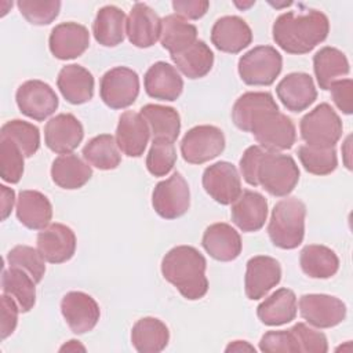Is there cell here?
I'll return each mask as SVG.
<instances>
[{
    "mask_svg": "<svg viewBox=\"0 0 353 353\" xmlns=\"http://www.w3.org/2000/svg\"><path fill=\"white\" fill-rule=\"evenodd\" d=\"M330 32L327 15L319 10H307L302 14L294 11L279 15L273 23L274 43L288 54H306L323 43Z\"/></svg>",
    "mask_w": 353,
    "mask_h": 353,
    "instance_id": "1",
    "label": "cell"
},
{
    "mask_svg": "<svg viewBox=\"0 0 353 353\" xmlns=\"http://www.w3.org/2000/svg\"><path fill=\"white\" fill-rule=\"evenodd\" d=\"M205 269V258L192 245H176L161 259L163 277L189 301H197L207 294Z\"/></svg>",
    "mask_w": 353,
    "mask_h": 353,
    "instance_id": "2",
    "label": "cell"
},
{
    "mask_svg": "<svg viewBox=\"0 0 353 353\" xmlns=\"http://www.w3.org/2000/svg\"><path fill=\"white\" fill-rule=\"evenodd\" d=\"M306 205L298 197H287L276 203L268 225L273 245L281 250L296 248L305 237Z\"/></svg>",
    "mask_w": 353,
    "mask_h": 353,
    "instance_id": "3",
    "label": "cell"
},
{
    "mask_svg": "<svg viewBox=\"0 0 353 353\" xmlns=\"http://www.w3.org/2000/svg\"><path fill=\"white\" fill-rule=\"evenodd\" d=\"M258 186L276 197L288 196L299 181V168L295 160L279 152L265 150L256 171Z\"/></svg>",
    "mask_w": 353,
    "mask_h": 353,
    "instance_id": "4",
    "label": "cell"
},
{
    "mask_svg": "<svg viewBox=\"0 0 353 353\" xmlns=\"http://www.w3.org/2000/svg\"><path fill=\"white\" fill-rule=\"evenodd\" d=\"M342 120L328 103H320L306 113L299 123L301 138L309 146L335 148L342 137Z\"/></svg>",
    "mask_w": 353,
    "mask_h": 353,
    "instance_id": "5",
    "label": "cell"
},
{
    "mask_svg": "<svg viewBox=\"0 0 353 353\" xmlns=\"http://www.w3.org/2000/svg\"><path fill=\"white\" fill-rule=\"evenodd\" d=\"M283 68L280 52L272 46H256L239 59L240 79L248 85H270Z\"/></svg>",
    "mask_w": 353,
    "mask_h": 353,
    "instance_id": "6",
    "label": "cell"
},
{
    "mask_svg": "<svg viewBox=\"0 0 353 353\" xmlns=\"http://www.w3.org/2000/svg\"><path fill=\"white\" fill-rule=\"evenodd\" d=\"M259 146L269 152H281L291 149L296 139L294 121L284 113L269 110L259 116L250 131Z\"/></svg>",
    "mask_w": 353,
    "mask_h": 353,
    "instance_id": "7",
    "label": "cell"
},
{
    "mask_svg": "<svg viewBox=\"0 0 353 353\" xmlns=\"http://www.w3.org/2000/svg\"><path fill=\"white\" fill-rule=\"evenodd\" d=\"M139 94V77L135 70L125 66L109 69L99 83V95L103 103L112 109L131 106Z\"/></svg>",
    "mask_w": 353,
    "mask_h": 353,
    "instance_id": "8",
    "label": "cell"
},
{
    "mask_svg": "<svg viewBox=\"0 0 353 353\" xmlns=\"http://www.w3.org/2000/svg\"><path fill=\"white\" fill-rule=\"evenodd\" d=\"M225 149V135L215 125H196L181 141V153L190 164H203L218 157Z\"/></svg>",
    "mask_w": 353,
    "mask_h": 353,
    "instance_id": "9",
    "label": "cell"
},
{
    "mask_svg": "<svg viewBox=\"0 0 353 353\" xmlns=\"http://www.w3.org/2000/svg\"><path fill=\"white\" fill-rule=\"evenodd\" d=\"M152 205L164 219H176L185 215L190 207V190L181 172L159 182L152 192Z\"/></svg>",
    "mask_w": 353,
    "mask_h": 353,
    "instance_id": "10",
    "label": "cell"
},
{
    "mask_svg": "<svg viewBox=\"0 0 353 353\" xmlns=\"http://www.w3.org/2000/svg\"><path fill=\"white\" fill-rule=\"evenodd\" d=\"M18 109L29 119L43 121L58 108V97L52 87L41 80L22 83L15 94Z\"/></svg>",
    "mask_w": 353,
    "mask_h": 353,
    "instance_id": "11",
    "label": "cell"
},
{
    "mask_svg": "<svg viewBox=\"0 0 353 353\" xmlns=\"http://www.w3.org/2000/svg\"><path fill=\"white\" fill-rule=\"evenodd\" d=\"M299 313L316 328H331L346 317V305L336 296L327 294H305L299 298Z\"/></svg>",
    "mask_w": 353,
    "mask_h": 353,
    "instance_id": "12",
    "label": "cell"
},
{
    "mask_svg": "<svg viewBox=\"0 0 353 353\" xmlns=\"http://www.w3.org/2000/svg\"><path fill=\"white\" fill-rule=\"evenodd\" d=\"M203 188L216 203L232 204L241 194V179L237 168L229 161H216L203 172Z\"/></svg>",
    "mask_w": 353,
    "mask_h": 353,
    "instance_id": "13",
    "label": "cell"
},
{
    "mask_svg": "<svg viewBox=\"0 0 353 353\" xmlns=\"http://www.w3.org/2000/svg\"><path fill=\"white\" fill-rule=\"evenodd\" d=\"M61 313L72 332L77 335L90 332L101 317L97 301L83 291L65 294L61 301Z\"/></svg>",
    "mask_w": 353,
    "mask_h": 353,
    "instance_id": "14",
    "label": "cell"
},
{
    "mask_svg": "<svg viewBox=\"0 0 353 353\" xmlns=\"http://www.w3.org/2000/svg\"><path fill=\"white\" fill-rule=\"evenodd\" d=\"M281 280V268L276 258L268 255H256L248 259L244 291L248 299L256 301L263 298Z\"/></svg>",
    "mask_w": 353,
    "mask_h": 353,
    "instance_id": "15",
    "label": "cell"
},
{
    "mask_svg": "<svg viewBox=\"0 0 353 353\" xmlns=\"http://www.w3.org/2000/svg\"><path fill=\"white\" fill-rule=\"evenodd\" d=\"M83 137V125L72 113H59L44 127L46 146L58 154L72 153L81 143Z\"/></svg>",
    "mask_w": 353,
    "mask_h": 353,
    "instance_id": "16",
    "label": "cell"
},
{
    "mask_svg": "<svg viewBox=\"0 0 353 353\" xmlns=\"http://www.w3.org/2000/svg\"><path fill=\"white\" fill-rule=\"evenodd\" d=\"M36 244L46 262L63 263L74 255L76 236L69 226L55 222L39 232Z\"/></svg>",
    "mask_w": 353,
    "mask_h": 353,
    "instance_id": "17",
    "label": "cell"
},
{
    "mask_svg": "<svg viewBox=\"0 0 353 353\" xmlns=\"http://www.w3.org/2000/svg\"><path fill=\"white\" fill-rule=\"evenodd\" d=\"M48 46L55 58L61 61L74 59L90 47L88 29L77 22H62L52 28Z\"/></svg>",
    "mask_w": 353,
    "mask_h": 353,
    "instance_id": "18",
    "label": "cell"
},
{
    "mask_svg": "<svg viewBox=\"0 0 353 353\" xmlns=\"http://www.w3.org/2000/svg\"><path fill=\"white\" fill-rule=\"evenodd\" d=\"M161 33V18L145 3H135L127 17L125 34L138 48L152 47Z\"/></svg>",
    "mask_w": 353,
    "mask_h": 353,
    "instance_id": "19",
    "label": "cell"
},
{
    "mask_svg": "<svg viewBox=\"0 0 353 353\" xmlns=\"http://www.w3.org/2000/svg\"><path fill=\"white\" fill-rule=\"evenodd\" d=\"M114 138L119 149L125 156L139 157L146 149L150 138V130L141 113L125 110L119 117Z\"/></svg>",
    "mask_w": 353,
    "mask_h": 353,
    "instance_id": "20",
    "label": "cell"
},
{
    "mask_svg": "<svg viewBox=\"0 0 353 353\" xmlns=\"http://www.w3.org/2000/svg\"><path fill=\"white\" fill-rule=\"evenodd\" d=\"M252 41V32L248 23L236 15H226L215 21L211 29V43L216 50L228 54H237Z\"/></svg>",
    "mask_w": 353,
    "mask_h": 353,
    "instance_id": "21",
    "label": "cell"
},
{
    "mask_svg": "<svg viewBox=\"0 0 353 353\" xmlns=\"http://www.w3.org/2000/svg\"><path fill=\"white\" fill-rule=\"evenodd\" d=\"M276 94L284 108L294 113L307 109L317 98L312 76L303 72H294L283 77L276 87Z\"/></svg>",
    "mask_w": 353,
    "mask_h": 353,
    "instance_id": "22",
    "label": "cell"
},
{
    "mask_svg": "<svg viewBox=\"0 0 353 353\" xmlns=\"http://www.w3.org/2000/svg\"><path fill=\"white\" fill-rule=\"evenodd\" d=\"M143 87L150 98L159 101H176L183 91V80L175 66L159 61L143 76Z\"/></svg>",
    "mask_w": 353,
    "mask_h": 353,
    "instance_id": "23",
    "label": "cell"
},
{
    "mask_svg": "<svg viewBox=\"0 0 353 353\" xmlns=\"http://www.w3.org/2000/svg\"><path fill=\"white\" fill-rule=\"evenodd\" d=\"M232 222L243 232H258L263 228L268 218L266 199L254 190H243L232 203Z\"/></svg>",
    "mask_w": 353,
    "mask_h": 353,
    "instance_id": "24",
    "label": "cell"
},
{
    "mask_svg": "<svg viewBox=\"0 0 353 353\" xmlns=\"http://www.w3.org/2000/svg\"><path fill=\"white\" fill-rule=\"evenodd\" d=\"M205 252L221 262H230L236 259L243 248L239 232L229 223L218 222L210 225L201 239Z\"/></svg>",
    "mask_w": 353,
    "mask_h": 353,
    "instance_id": "25",
    "label": "cell"
},
{
    "mask_svg": "<svg viewBox=\"0 0 353 353\" xmlns=\"http://www.w3.org/2000/svg\"><path fill=\"white\" fill-rule=\"evenodd\" d=\"M57 85L62 97L73 105L85 103L94 95V77L81 65L70 63L63 66L58 73Z\"/></svg>",
    "mask_w": 353,
    "mask_h": 353,
    "instance_id": "26",
    "label": "cell"
},
{
    "mask_svg": "<svg viewBox=\"0 0 353 353\" xmlns=\"http://www.w3.org/2000/svg\"><path fill=\"white\" fill-rule=\"evenodd\" d=\"M277 109L279 106L270 92L248 91L236 99L232 108V120L239 130L250 132L259 116Z\"/></svg>",
    "mask_w": 353,
    "mask_h": 353,
    "instance_id": "27",
    "label": "cell"
},
{
    "mask_svg": "<svg viewBox=\"0 0 353 353\" xmlns=\"http://www.w3.org/2000/svg\"><path fill=\"white\" fill-rule=\"evenodd\" d=\"M18 221L28 229L41 230L50 225L52 205L46 194L37 190H21L15 207Z\"/></svg>",
    "mask_w": 353,
    "mask_h": 353,
    "instance_id": "28",
    "label": "cell"
},
{
    "mask_svg": "<svg viewBox=\"0 0 353 353\" xmlns=\"http://www.w3.org/2000/svg\"><path fill=\"white\" fill-rule=\"evenodd\" d=\"M298 302L292 290L279 288L266 296L256 307V316L265 325L277 327L296 317Z\"/></svg>",
    "mask_w": 353,
    "mask_h": 353,
    "instance_id": "29",
    "label": "cell"
},
{
    "mask_svg": "<svg viewBox=\"0 0 353 353\" xmlns=\"http://www.w3.org/2000/svg\"><path fill=\"white\" fill-rule=\"evenodd\" d=\"M92 176L91 165L77 154H59L51 165V178L62 189L73 190L84 186Z\"/></svg>",
    "mask_w": 353,
    "mask_h": 353,
    "instance_id": "30",
    "label": "cell"
},
{
    "mask_svg": "<svg viewBox=\"0 0 353 353\" xmlns=\"http://www.w3.org/2000/svg\"><path fill=\"white\" fill-rule=\"evenodd\" d=\"M170 341L168 327L156 317L139 319L131 330V343L139 353H159Z\"/></svg>",
    "mask_w": 353,
    "mask_h": 353,
    "instance_id": "31",
    "label": "cell"
},
{
    "mask_svg": "<svg viewBox=\"0 0 353 353\" xmlns=\"http://www.w3.org/2000/svg\"><path fill=\"white\" fill-rule=\"evenodd\" d=\"M127 17L116 6H105L92 22V34L97 43L103 47H116L123 43L125 36Z\"/></svg>",
    "mask_w": 353,
    "mask_h": 353,
    "instance_id": "32",
    "label": "cell"
},
{
    "mask_svg": "<svg viewBox=\"0 0 353 353\" xmlns=\"http://www.w3.org/2000/svg\"><path fill=\"white\" fill-rule=\"evenodd\" d=\"M142 117L146 120L152 141L154 139H165L170 142H175L181 132V117L179 113L171 108L164 105L148 103L141 108Z\"/></svg>",
    "mask_w": 353,
    "mask_h": 353,
    "instance_id": "33",
    "label": "cell"
},
{
    "mask_svg": "<svg viewBox=\"0 0 353 353\" xmlns=\"http://www.w3.org/2000/svg\"><path fill=\"white\" fill-rule=\"evenodd\" d=\"M171 59L176 70L194 80L210 73L214 65V52L203 40H197L183 51L172 54Z\"/></svg>",
    "mask_w": 353,
    "mask_h": 353,
    "instance_id": "34",
    "label": "cell"
},
{
    "mask_svg": "<svg viewBox=\"0 0 353 353\" xmlns=\"http://www.w3.org/2000/svg\"><path fill=\"white\" fill-rule=\"evenodd\" d=\"M313 70L321 90H328L330 85L341 80L350 70L346 55L335 47H323L313 57Z\"/></svg>",
    "mask_w": 353,
    "mask_h": 353,
    "instance_id": "35",
    "label": "cell"
},
{
    "mask_svg": "<svg viewBox=\"0 0 353 353\" xmlns=\"http://www.w3.org/2000/svg\"><path fill=\"white\" fill-rule=\"evenodd\" d=\"M302 272L312 279H330L339 269V258L330 247L309 244L299 255Z\"/></svg>",
    "mask_w": 353,
    "mask_h": 353,
    "instance_id": "36",
    "label": "cell"
},
{
    "mask_svg": "<svg viewBox=\"0 0 353 353\" xmlns=\"http://www.w3.org/2000/svg\"><path fill=\"white\" fill-rule=\"evenodd\" d=\"M36 281L33 277L19 268H8L1 274V290L12 296L22 313L33 309L36 303Z\"/></svg>",
    "mask_w": 353,
    "mask_h": 353,
    "instance_id": "37",
    "label": "cell"
},
{
    "mask_svg": "<svg viewBox=\"0 0 353 353\" xmlns=\"http://www.w3.org/2000/svg\"><path fill=\"white\" fill-rule=\"evenodd\" d=\"M197 41V28L176 14L161 19L160 43L170 55L176 54Z\"/></svg>",
    "mask_w": 353,
    "mask_h": 353,
    "instance_id": "38",
    "label": "cell"
},
{
    "mask_svg": "<svg viewBox=\"0 0 353 353\" xmlns=\"http://www.w3.org/2000/svg\"><path fill=\"white\" fill-rule=\"evenodd\" d=\"M84 160L98 170H114L121 161L116 138L110 134H101L91 138L83 148Z\"/></svg>",
    "mask_w": 353,
    "mask_h": 353,
    "instance_id": "39",
    "label": "cell"
},
{
    "mask_svg": "<svg viewBox=\"0 0 353 353\" xmlns=\"http://www.w3.org/2000/svg\"><path fill=\"white\" fill-rule=\"evenodd\" d=\"M0 138H8L18 145L25 157H32L40 148V131L29 121L10 120L1 125Z\"/></svg>",
    "mask_w": 353,
    "mask_h": 353,
    "instance_id": "40",
    "label": "cell"
},
{
    "mask_svg": "<svg viewBox=\"0 0 353 353\" xmlns=\"http://www.w3.org/2000/svg\"><path fill=\"white\" fill-rule=\"evenodd\" d=\"M298 157L303 168L313 175H328L334 172L338 165L335 148L302 145L298 149Z\"/></svg>",
    "mask_w": 353,
    "mask_h": 353,
    "instance_id": "41",
    "label": "cell"
},
{
    "mask_svg": "<svg viewBox=\"0 0 353 353\" xmlns=\"http://www.w3.org/2000/svg\"><path fill=\"white\" fill-rule=\"evenodd\" d=\"M8 268H19L29 273L36 283H40L46 273V261L37 248L15 245L7 254Z\"/></svg>",
    "mask_w": 353,
    "mask_h": 353,
    "instance_id": "42",
    "label": "cell"
},
{
    "mask_svg": "<svg viewBox=\"0 0 353 353\" xmlns=\"http://www.w3.org/2000/svg\"><path fill=\"white\" fill-rule=\"evenodd\" d=\"M176 161V150L174 142L165 139L152 141V146L146 156V168L153 176L167 175Z\"/></svg>",
    "mask_w": 353,
    "mask_h": 353,
    "instance_id": "43",
    "label": "cell"
},
{
    "mask_svg": "<svg viewBox=\"0 0 353 353\" xmlns=\"http://www.w3.org/2000/svg\"><path fill=\"white\" fill-rule=\"evenodd\" d=\"M23 153L15 142L0 138V168L1 179L8 183H18L23 174Z\"/></svg>",
    "mask_w": 353,
    "mask_h": 353,
    "instance_id": "44",
    "label": "cell"
},
{
    "mask_svg": "<svg viewBox=\"0 0 353 353\" xmlns=\"http://www.w3.org/2000/svg\"><path fill=\"white\" fill-rule=\"evenodd\" d=\"M22 17L32 25L43 26L51 23L59 14L61 1H32V0H19L17 3Z\"/></svg>",
    "mask_w": 353,
    "mask_h": 353,
    "instance_id": "45",
    "label": "cell"
},
{
    "mask_svg": "<svg viewBox=\"0 0 353 353\" xmlns=\"http://www.w3.org/2000/svg\"><path fill=\"white\" fill-rule=\"evenodd\" d=\"M296 339L299 352L305 353H325L328 350V342L323 332L306 325L305 323H296L290 328Z\"/></svg>",
    "mask_w": 353,
    "mask_h": 353,
    "instance_id": "46",
    "label": "cell"
},
{
    "mask_svg": "<svg viewBox=\"0 0 353 353\" xmlns=\"http://www.w3.org/2000/svg\"><path fill=\"white\" fill-rule=\"evenodd\" d=\"M259 350L268 353H298L299 347L291 330L268 331L259 341Z\"/></svg>",
    "mask_w": 353,
    "mask_h": 353,
    "instance_id": "47",
    "label": "cell"
},
{
    "mask_svg": "<svg viewBox=\"0 0 353 353\" xmlns=\"http://www.w3.org/2000/svg\"><path fill=\"white\" fill-rule=\"evenodd\" d=\"M266 149H263L259 145H252L248 146L241 159H240V172L243 179L251 185V186H258V181H256V171H258V165L261 161V157L263 156Z\"/></svg>",
    "mask_w": 353,
    "mask_h": 353,
    "instance_id": "48",
    "label": "cell"
},
{
    "mask_svg": "<svg viewBox=\"0 0 353 353\" xmlns=\"http://www.w3.org/2000/svg\"><path fill=\"white\" fill-rule=\"evenodd\" d=\"M331 97L336 108L345 113L352 114L353 112V81L352 79H341L334 81L330 88Z\"/></svg>",
    "mask_w": 353,
    "mask_h": 353,
    "instance_id": "49",
    "label": "cell"
},
{
    "mask_svg": "<svg viewBox=\"0 0 353 353\" xmlns=\"http://www.w3.org/2000/svg\"><path fill=\"white\" fill-rule=\"evenodd\" d=\"M0 303H1L0 332H1V339H6L15 331L18 324V313L21 310L17 301L4 292L0 296Z\"/></svg>",
    "mask_w": 353,
    "mask_h": 353,
    "instance_id": "50",
    "label": "cell"
},
{
    "mask_svg": "<svg viewBox=\"0 0 353 353\" xmlns=\"http://www.w3.org/2000/svg\"><path fill=\"white\" fill-rule=\"evenodd\" d=\"M210 3L207 0H174L172 8L183 19H200L205 15Z\"/></svg>",
    "mask_w": 353,
    "mask_h": 353,
    "instance_id": "51",
    "label": "cell"
},
{
    "mask_svg": "<svg viewBox=\"0 0 353 353\" xmlns=\"http://www.w3.org/2000/svg\"><path fill=\"white\" fill-rule=\"evenodd\" d=\"M0 192H1V219L6 221L12 211V207L15 203V193L11 188L6 185L0 186Z\"/></svg>",
    "mask_w": 353,
    "mask_h": 353,
    "instance_id": "52",
    "label": "cell"
},
{
    "mask_svg": "<svg viewBox=\"0 0 353 353\" xmlns=\"http://www.w3.org/2000/svg\"><path fill=\"white\" fill-rule=\"evenodd\" d=\"M225 352H255V347L247 341H233L226 346Z\"/></svg>",
    "mask_w": 353,
    "mask_h": 353,
    "instance_id": "53",
    "label": "cell"
},
{
    "mask_svg": "<svg viewBox=\"0 0 353 353\" xmlns=\"http://www.w3.org/2000/svg\"><path fill=\"white\" fill-rule=\"evenodd\" d=\"M79 350L85 352V347L80 343V341H76V339H70L59 347V352H79Z\"/></svg>",
    "mask_w": 353,
    "mask_h": 353,
    "instance_id": "54",
    "label": "cell"
},
{
    "mask_svg": "<svg viewBox=\"0 0 353 353\" xmlns=\"http://www.w3.org/2000/svg\"><path fill=\"white\" fill-rule=\"evenodd\" d=\"M350 139L352 137L349 135L345 141V145L342 148V153H343V161H345V165L347 170H352V163H350Z\"/></svg>",
    "mask_w": 353,
    "mask_h": 353,
    "instance_id": "55",
    "label": "cell"
},
{
    "mask_svg": "<svg viewBox=\"0 0 353 353\" xmlns=\"http://www.w3.org/2000/svg\"><path fill=\"white\" fill-rule=\"evenodd\" d=\"M234 4H236L239 8H241V10H245V8L251 7V6H254V4H255V1H248V3H243V4H240L239 1H234Z\"/></svg>",
    "mask_w": 353,
    "mask_h": 353,
    "instance_id": "56",
    "label": "cell"
}]
</instances>
